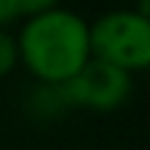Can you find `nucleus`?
<instances>
[{
  "instance_id": "nucleus-5",
  "label": "nucleus",
  "mask_w": 150,
  "mask_h": 150,
  "mask_svg": "<svg viewBox=\"0 0 150 150\" xmlns=\"http://www.w3.org/2000/svg\"><path fill=\"white\" fill-rule=\"evenodd\" d=\"M53 0H0V32L8 29L16 21H24L26 16L42 11Z\"/></svg>"
},
{
  "instance_id": "nucleus-7",
  "label": "nucleus",
  "mask_w": 150,
  "mask_h": 150,
  "mask_svg": "<svg viewBox=\"0 0 150 150\" xmlns=\"http://www.w3.org/2000/svg\"><path fill=\"white\" fill-rule=\"evenodd\" d=\"M140 8H142V11H145V13L150 16V3H145V5H140Z\"/></svg>"
},
{
  "instance_id": "nucleus-3",
  "label": "nucleus",
  "mask_w": 150,
  "mask_h": 150,
  "mask_svg": "<svg viewBox=\"0 0 150 150\" xmlns=\"http://www.w3.org/2000/svg\"><path fill=\"white\" fill-rule=\"evenodd\" d=\"M66 103L71 111H95V113H111L119 111L134 90L132 74L103 63L98 58H90L76 76L61 84Z\"/></svg>"
},
{
  "instance_id": "nucleus-6",
  "label": "nucleus",
  "mask_w": 150,
  "mask_h": 150,
  "mask_svg": "<svg viewBox=\"0 0 150 150\" xmlns=\"http://www.w3.org/2000/svg\"><path fill=\"white\" fill-rule=\"evenodd\" d=\"M18 69V45H16V34H11L8 29L0 32V79L11 76Z\"/></svg>"
},
{
  "instance_id": "nucleus-1",
  "label": "nucleus",
  "mask_w": 150,
  "mask_h": 150,
  "mask_svg": "<svg viewBox=\"0 0 150 150\" xmlns=\"http://www.w3.org/2000/svg\"><path fill=\"white\" fill-rule=\"evenodd\" d=\"M18 66H24L34 82L63 84L82 71L92 58L90 21L58 3H47L42 11L26 16L16 34Z\"/></svg>"
},
{
  "instance_id": "nucleus-4",
  "label": "nucleus",
  "mask_w": 150,
  "mask_h": 150,
  "mask_svg": "<svg viewBox=\"0 0 150 150\" xmlns=\"http://www.w3.org/2000/svg\"><path fill=\"white\" fill-rule=\"evenodd\" d=\"M69 111L71 108L66 103V95H63L61 84L34 82L24 92V113L37 124H53V121L63 119Z\"/></svg>"
},
{
  "instance_id": "nucleus-2",
  "label": "nucleus",
  "mask_w": 150,
  "mask_h": 150,
  "mask_svg": "<svg viewBox=\"0 0 150 150\" xmlns=\"http://www.w3.org/2000/svg\"><path fill=\"white\" fill-rule=\"evenodd\" d=\"M92 58L127 74L150 69V16L142 8H113L90 21Z\"/></svg>"
}]
</instances>
